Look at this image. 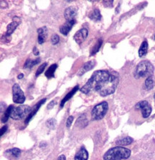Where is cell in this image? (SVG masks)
<instances>
[{"label": "cell", "instance_id": "1", "mask_svg": "<svg viewBox=\"0 0 155 160\" xmlns=\"http://www.w3.org/2000/svg\"><path fill=\"white\" fill-rule=\"evenodd\" d=\"M118 84L119 77L117 75L106 70H97L80 89V91L84 94H89L92 91H94L102 97H106L114 93Z\"/></svg>", "mask_w": 155, "mask_h": 160}, {"label": "cell", "instance_id": "2", "mask_svg": "<svg viewBox=\"0 0 155 160\" xmlns=\"http://www.w3.org/2000/svg\"><path fill=\"white\" fill-rule=\"evenodd\" d=\"M131 156V150L124 147H115L109 149L104 154V160H121L128 159Z\"/></svg>", "mask_w": 155, "mask_h": 160}, {"label": "cell", "instance_id": "3", "mask_svg": "<svg viewBox=\"0 0 155 160\" xmlns=\"http://www.w3.org/2000/svg\"><path fill=\"white\" fill-rule=\"evenodd\" d=\"M154 70V67L149 61L144 60L137 64L135 70L134 76L137 78H140V77H149L152 76L153 74Z\"/></svg>", "mask_w": 155, "mask_h": 160}, {"label": "cell", "instance_id": "4", "mask_svg": "<svg viewBox=\"0 0 155 160\" xmlns=\"http://www.w3.org/2000/svg\"><path fill=\"white\" fill-rule=\"evenodd\" d=\"M108 103L107 102H102L97 104L92 111V117L94 120H100L106 115L108 111Z\"/></svg>", "mask_w": 155, "mask_h": 160}, {"label": "cell", "instance_id": "5", "mask_svg": "<svg viewBox=\"0 0 155 160\" xmlns=\"http://www.w3.org/2000/svg\"><path fill=\"white\" fill-rule=\"evenodd\" d=\"M31 107L28 105H21L12 109L10 117L15 120H19L31 112Z\"/></svg>", "mask_w": 155, "mask_h": 160}, {"label": "cell", "instance_id": "6", "mask_svg": "<svg viewBox=\"0 0 155 160\" xmlns=\"http://www.w3.org/2000/svg\"><path fill=\"white\" fill-rule=\"evenodd\" d=\"M12 94H13V101L14 103L22 104L25 101L24 92L20 88L18 84H14L12 87Z\"/></svg>", "mask_w": 155, "mask_h": 160}, {"label": "cell", "instance_id": "7", "mask_svg": "<svg viewBox=\"0 0 155 160\" xmlns=\"http://www.w3.org/2000/svg\"><path fill=\"white\" fill-rule=\"evenodd\" d=\"M137 108L140 109L142 110V117L144 118H147L149 117V115L152 113V107L150 106L148 102L142 101L139 102L136 106Z\"/></svg>", "mask_w": 155, "mask_h": 160}, {"label": "cell", "instance_id": "8", "mask_svg": "<svg viewBox=\"0 0 155 160\" xmlns=\"http://www.w3.org/2000/svg\"><path fill=\"white\" fill-rule=\"evenodd\" d=\"M87 36H88V30L85 28H82L76 32L74 36V39L77 44H81L87 39Z\"/></svg>", "mask_w": 155, "mask_h": 160}, {"label": "cell", "instance_id": "9", "mask_svg": "<svg viewBox=\"0 0 155 160\" xmlns=\"http://www.w3.org/2000/svg\"><path fill=\"white\" fill-rule=\"evenodd\" d=\"M46 100H47L46 98L42 99V100H40V101L38 102V103H37L36 105H35V107H34V109H32L31 112H30V113L28 114V117H27L26 120H25V124H28L29 123V121L32 119V117H33L34 115L36 114L37 112L39 111V109L40 107H41L42 105L45 102H46Z\"/></svg>", "mask_w": 155, "mask_h": 160}, {"label": "cell", "instance_id": "10", "mask_svg": "<svg viewBox=\"0 0 155 160\" xmlns=\"http://www.w3.org/2000/svg\"><path fill=\"white\" fill-rule=\"evenodd\" d=\"M75 23H76V20H74V21H67L66 23L64 24L60 27L59 32L64 36H67L69 34V32L71 31L72 27L74 26Z\"/></svg>", "mask_w": 155, "mask_h": 160}, {"label": "cell", "instance_id": "11", "mask_svg": "<svg viewBox=\"0 0 155 160\" xmlns=\"http://www.w3.org/2000/svg\"><path fill=\"white\" fill-rule=\"evenodd\" d=\"M64 15L67 21H74L76 20L75 18L77 16V12L73 7H68L64 10Z\"/></svg>", "mask_w": 155, "mask_h": 160}, {"label": "cell", "instance_id": "12", "mask_svg": "<svg viewBox=\"0 0 155 160\" xmlns=\"http://www.w3.org/2000/svg\"><path fill=\"white\" fill-rule=\"evenodd\" d=\"M38 32V42L39 44H42L45 42L47 38V34H48V29L46 27H41L37 30Z\"/></svg>", "mask_w": 155, "mask_h": 160}, {"label": "cell", "instance_id": "13", "mask_svg": "<svg viewBox=\"0 0 155 160\" xmlns=\"http://www.w3.org/2000/svg\"><path fill=\"white\" fill-rule=\"evenodd\" d=\"M95 64H96V62H95L94 60L86 62L79 72V76H82V75H83L84 73H86V72L89 71V70H91L95 66Z\"/></svg>", "mask_w": 155, "mask_h": 160}, {"label": "cell", "instance_id": "14", "mask_svg": "<svg viewBox=\"0 0 155 160\" xmlns=\"http://www.w3.org/2000/svg\"><path fill=\"white\" fill-rule=\"evenodd\" d=\"M89 157L88 152L84 147H81L74 157V160H87Z\"/></svg>", "mask_w": 155, "mask_h": 160}, {"label": "cell", "instance_id": "15", "mask_svg": "<svg viewBox=\"0 0 155 160\" xmlns=\"http://www.w3.org/2000/svg\"><path fill=\"white\" fill-rule=\"evenodd\" d=\"M79 85H77V86H75L73 89H72V90H71V91H70L68 94H67L66 96H65L64 98H63V99L62 100V102H61V104H60V108H62V107H64V104L66 103V102H67V101H69V100L72 98V97L74 96V94L76 93V92L78 91L79 90Z\"/></svg>", "mask_w": 155, "mask_h": 160}, {"label": "cell", "instance_id": "16", "mask_svg": "<svg viewBox=\"0 0 155 160\" xmlns=\"http://www.w3.org/2000/svg\"><path fill=\"white\" fill-rule=\"evenodd\" d=\"M133 142V139L130 137H124V138L119 139L118 141L116 142V144L118 145V146H127V145H129L132 143Z\"/></svg>", "mask_w": 155, "mask_h": 160}, {"label": "cell", "instance_id": "17", "mask_svg": "<svg viewBox=\"0 0 155 160\" xmlns=\"http://www.w3.org/2000/svg\"><path fill=\"white\" fill-rule=\"evenodd\" d=\"M147 49H148V42H147L146 40H144L139 47V57H144L147 53Z\"/></svg>", "mask_w": 155, "mask_h": 160}, {"label": "cell", "instance_id": "18", "mask_svg": "<svg viewBox=\"0 0 155 160\" xmlns=\"http://www.w3.org/2000/svg\"><path fill=\"white\" fill-rule=\"evenodd\" d=\"M19 22H17V21L14 22H14H12V23H10L9 24L7 25L6 35H7V36H9V35L12 34V33H13L14 30L17 29V27L19 26Z\"/></svg>", "mask_w": 155, "mask_h": 160}, {"label": "cell", "instance_id": "19", "mask_svg": "<svg viewBox=\"0 0 155 160\" xmlns=\"http://www.w3.org/2000/svg\"><path fill=\"white\" fill-rule=\"evenodd\" d=\"M57 68V64H52L51 66L49 67V69L47 70L46 72H45V76H46L47 78H52V77H54V72L56 71Z\"/></svg>", "mask_w": 155, "mask_h": 160}, {"label": "cell", "instance_id": "20", "mask_svg": "<svg viewBox=\"0 0 155 160\" xmlns=\"http://www.w3.org/2000/svg\"><path fill=\"white\" fill-rule=\"evenodd\" d=\"M40 61H41V59H40V58L36 59L35 60H31L30 59H28L26 62H25L24 65V69H26V68L31 69L32 67H33L36 64L39 63Z\"/></svg>", "mask_w": 155, "mask_h": 160}, {"label": "cell", "instance_id": "21", "mask_svg": "<svg viewBox=\"0 0 155 160\" xmlns=\"http://www.w3.org/2000/svg\"><path fill=\"white\" fill-rule=\"evenodd\" d=\"M89 18L94 21H99L102 18V15L100 14L99 9H94L91 14H89Z\"/></svg>", "mask_w": 155, "mask_h": 160}, {"label": "cell", "instance_id": "22", "mask_svg": "<svg viewBox=\"0 0 155 160\" xmlns=\"http://www.w3.org/2000/svg\"><path fill=\"white\" fill-rule=\"evenodd\" d=\"M14 109V107H13V106H12V105H10L8 108L7 109L6 112H5V113L4 114V117L2 118V122L5 123V122H7V120H8L9 117H10V115H11L12 111V109Z\"/></svg>", "mask_w": 155, "mask_h": 160}, {"label": "cell", "instance_id": "23", "mask_svg": "<svg viewBox=\"0 0 155 160\" xmlns=\"http://www.w3.org/2000/svg\"><path fill=\"white\" fill-rule=\"evenodd\" d=\"M154 82L152 76L147 77V79L145 80V87H146V89L147 90L152 89L154 87Z\"/></svg>", "mask_w": 155, "mask_h": 160}, {"label": "cell", "instance_id": "24", "mask_svg": "<svg viewBox=\"0 0 155 160\" xmlns=\"http://www.w3.org/2000/svg\"><path fill=\"white\" fill-rule=\"evenodd\" d=\"M102 42H103V41H102V39H99L98 40V41H97V44L94 45V48L92 49V50L91 55H94V54H96L97 52H99L100 47H101L102 44Z\"/></svg>", "mask_w": 155, "mask_h": 160}, {"label": "cell", "instance_id": "25", "mask_svg": "<svg viewBox=\"0 0 155 160\" xmlns=\"http://www.w3.org/2000/svg\"><path fill=\"white\" fill-rule=\"evenodd\" d=\"M57 124V121L55 119H49L46 122V125L47 126V127L51 129H54L55 127H56Z\"/></svg>", "mask_w": 155, "mask_h": 160}, {"label": "cell", "instance_id": "26", "mask_svg": "<svg viewBox=\"0 0 155 160\" xmlns=\"http://www.w3.org/2000/svg\"><path fill=\"white\" fill-rule=\"evenodd\" d=\"M7 152H9L10 154L13 155V156L15 157H18L20 155V154H21V150L18 148H12L11 149L8 150V151H7Z\"/></svg>", "mask_w": 155, "mask_h": 160}, {"label": "cell", "instance_id": "27", "mask_svg": "<svg viewBox=\"0 0 155 160\" xmlns=\"http://www.w3.org/2000/svg\"><path fill=\"white\" fill-rule=\"evenodd\" d=\"M47 66V62H45V63L42 64V65H40L39 67L38 68V69H37V72H36V77L39 76V75L41 74L42 73V72H44L45 67H46Z\"/></svg>", "mask_w": 155, "mask_h": 160}, {"label": "cell", "instance_id": "28", "mask_svg": "<svg viewBox=\"0 0 155 160\" xmlns=\"http://www.w3.org/2000/svg\"><path fill=\"white\" fill-rule=\"evenodd\" d=\"M59 42V37L57 34H54L52 37V43L57 44Z\"/></svg>", "mask_w": 155, "mask_h": 160}, {"label": "cell", "instance_id": "29", "mask_svg": "<svg viewBox=\"0 0 155 160\" xmlns=\"http://www.w3.org/2000/svg\"><path fill=\"white\" fill-rule=\"evenodd\" d=\"M73 120H74L73 116H69L68 117V119H67V123H66V126H67V128H69V127H71Z\"/></svg>", "mask_w": 155, "mask_h": 160}, {"label": "cell", "instance_id": "30", "mask_svg": "<svg viewBox=\"0 0 155 160\" xmlns=\"http://www.w3.org/2000/svg\"><path fill=\"white\" fill-rule=\"evenodd\" d=\"M55 104H56V102H55L54 100H53V101H52L48 105H47V109H52Z\"/></svg>", "mask_w": 155, "mask_h": 160}, {"label": "cell", "instance_id": "31", "mask_svg": "<svg viewBox=\"0 0 155 160\" xmlns=\"http://www.w3.org/2000/svg\"><path fill=\"white\" fill-rule=\"evenodd\" d=\"M7 129H8V127H7V125H4V126L3 127H2V129H1V133H0V135H1V137L5 133V132H7Z\"/></svg>", "mask_w": 155, "mask_h": 160}, {"label": "cell", "instance_id": "32", "mask_svg": "<svg viewBox=\"0 0 155 160\" xmlns=\"http://www.w3.org/2000/svg\"><path fill=\"white\" fill-rule=\"evenodd\" d=\"M33 54L35 55V56H38L39 54V50L37 49V48L36 47H34V49H33Z\"/></svg>", "mask_w": 155, "mask_h": 160}, {"label": "cell", "instance_id": "33", "mask_svg": "<svg viewBox=\"0 0 155 160\" xmlns=\"http://www.w3.org/2000/svg\"><path fill=\"white\" fill-rule=\"evenodd\" d=\"M57 160H66V157L64 156V155H61V156H59L58 157V159H57Z\"/></svg>", "mask_w": 155, "mask_h": 160}, {"label": "cell", "instance_id": "34", "mask_svg": "<svg viewBox=\"0 0 155 160\" xmlns=\"http://www.w3.org/2000/svg\"><path fill=\"white\" fill-rule=\"evenodd\" d=\"M24 77V74H19V75H18V77H17V78H18L19 79H22Z\"/></svg>", "mask_w": 155, "mask_h": 160}, {"label": "cell", "instance_id": "35", "mask_svg": "<svg viewBox=\"0 0 155 160\" xmlns=\"http://www.w3.org/2000/svg\"><path fill=\"white\" fill-rule=\"evenodd\" d=\"M154 97L155 98V94H154Z\"/></svg>", "mask_w": 155, "mask_h": 160}, {"label": "cell", "instance_id": "36", "mask_svg": "<svg viewBox=\"0 0 155 160\" xmlns=\"http://www.w3.org/2000/svg\"><path fill=\"white\" fill-rule=\"evenodd\" d=\"M154 39H155V35H154Z\"/></svg>", "mask_w": 155, "mask_h": 160}]
</instances>
